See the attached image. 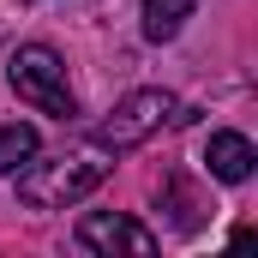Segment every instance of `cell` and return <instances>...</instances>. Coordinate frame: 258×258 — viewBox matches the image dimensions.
<instances>
[{
    "instance_id": "4",
    "label": "cell",
    "mask_w": 258,
    "mask_h": 258,
    "mask_svg": "<svg viewBox=\"0 0 258 258\" xmlns=\"http://www.w3.org/2000/svg\"><path fill=\"white\" fill-rule=\"evenodd\" d=\"M78 246L84 252H126V258H156V234L138 222V216H126V210H90V216H78Z\"/></svg>"
},
{
    "instance_id": "7",
    "label": "cell",
    "mask_w": 258,
    "mask_h": 258,
    "mask_svg": "<svg viewBox=\"0 0 258 258\" xmlns=\"http://www.w3.org/2000/svg\"><path fill=\"white\" fill-rule=\"evenodd\" d=\"M198 0H144V36L150 42H174L180 36V24L192 18Z\"/></svg>"
},
{
    "instance_id": "2",
    "label": "cell",
    "mask_w": 258,
    "mask_h": 258,
    "mask_svg": "<svg viewBox=\"0 0 258 258\" xmlns=\"http://www.w3.org/2000/svg\"><path fill=\"white\" fill-rule=\"evenodd\" d=\"M6 78H12L18 102H30L36 114H54V120H72V114H78V96H72V84H66V60L48 42H24V48L12 54V66H6Z\"/></svg>"
},
{
    "instance_id": "8",
    "label": "cell",
    "mask_w": 258,
    "mask_h": 258,
    "mask_svg": "<svg viewBox=\"0 0 258 258\" xmlns=\"http://www.w3.org/2000/svg\"><path fill=\"white\" fill-rule=\"evenodd\" d=\"M36 126H24V120H12V126H0V174H18L30 156H36Z\"/></svg>"
},
{
    "instance_id": "3",
    "label": "cell",
    "mask_w": 258,
    "mask_h": 258,
    "mask_svg": "<svg viewBox=\"0 0 258 258\" xmlns=\"http://www.w3.org/2000/svg\"><path fill=\"white\" fill-rule=\"evenodd\" d=\"M174 96L168 90H132V96H120L114 108H108V120H96V132H90V144L96 150H108V156H126V150H138L144 138H156V132L174 120Z\"/></svg>"
},
{
    "instance_id": "5",
    "label": "cell",
    "mask_w": 258,
    "mask_h": 258,
    "mask_svg": "<svg viewBox=\"0 0 258 258\" xmlns=\"http://www.w3.org/2000/svg\"><path fill=\"white\" fill-rule=\"evenodd\" d=\"M204 162H210V174H216L222 186H240V180H252L258 150H252V138H246V132H210Z\"/></svg>"
},
{
    "instance_id": "1",
    "label": "cell",
    "mask_w": 258,
    "mask_h": 258,
    "mask_svg": "<svg viewBox=\"0 0 258 258\" xmlns=\"http://www.w3.org/2000/svg\"><path fill=\"white\" fill-rule=\"evenodd\" d=\"M114 162H96V156H48V162H24L18 168V198L30 210H72L84 192H96L108 180Z\"/></svg>"
},
{
    "instance_id": "6",
    "label": "cell",
    "mask_w": 258,
    "mask_h": 258,
    "mask_svg": "<svg viewBox=\"0 0 258 258\" xmlns=\"http://www.w3.org/2000/svg\"><path fill=\"white\" fill-rule=\"evenodd\" d=\"M156 204L168 210V222H174L180 234H192V228H198V192L186 186V174H168V180L156 186Z\"/></svg>"
}]
</instances>
